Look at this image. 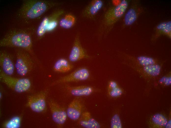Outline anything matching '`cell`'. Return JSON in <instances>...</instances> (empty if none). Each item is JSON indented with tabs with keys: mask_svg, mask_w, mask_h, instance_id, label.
I'll use <instances>...</instances> for the list:
<instances>
[{
	"mask_svg": "<svg viewBox=\"0 0 171 128\" xmlns=\"http://www.w3.org/2000/svg\"><path fill=\"white\" fill-rule=\"evenodd\" d=\"M124 64L137 71L153 77L157 76L159 74L162 66V64H161L160 63L145 66H137L126 62H124Z\"/></svg>",
	"mask_w": 171,
	"mask_h": 128,
	"instance_id": "13",
	"label": "cell"
},
{
	"mask_svg": "<svg viewBox=\"0 0 171 128\" xmlns=\"http://www.w3.org/2000/svg\"><path fill=\"white\" fill-rule=\"evenodd\" d=\"M16 55L15 70L19 75L23 77L25 76L34 68V61L30 54L23 49H17Z\"/></svg>",
	"mask_w": 171,
	"mask_h": 128,
	"instance_id": "4",
	"label": "cell"
},
{
	"mask_svg": "<svg viewBox=\"0 0 171 128\" xmlns=\"http://www.w3.org/2000/svg\"><path fill=\"white\" fill-rule=\"evenodd\" d=\"M0 66L3 72L8 75L12 76L15 70L12 56L5 50L0 52Z\"/></svg>",
	"mask_w": 171,
	"mask_h": 128,
	"instance_id": "10",
	"label": "cell"
},
{
	"mask_svg": "<svg viewBox=\"0 0 171 128\" xmlns=\"http://www.w3.org/2000/svg\"><path fill=\"white\" fill-rule=\"evenodd\" d=\"M0 80L9 88L18 93L26 92L30 88L31 83L27 78H18L7 75L0 69Z\"/></svg>",
	"mask_w": 171,
	"mask_h": 128,
	"instance_id": "5",
	"label": "cell"
},
{
	"mask_svg": "<svg viewBox=\"0 0 171 128\" xmlns=\"http://www.w3.org/2000/svg\"><path fill=\"white\" fill-rule=\"evenodd\" d=\"M142 9L137 3H135L125 13L123 19L124 25L128 26L132 24L136 20Z\"/></svg>",
	"mask_w": 171,
	"mask_h": 128,
	"instance_id": "14",
	"label": "cell"
},
{
	"mask_svg": "<svg viewBox=\"0 0 171 128\" xmlns=\"http://www.w3.org/2000/svg\"><path fill=\"white\" fill-rule=\"evenodd\" d=\"M162 35H165L171 38V21L163 22L158 24L155 28L153 38L156 39Z\"/></svg>",
	"mask_w": 171,
	"mask_h": 128,
	"instance_id": "19",
	"label": "cell"
},
{
	"mask_svg": "<svg viewBox=\"0 0 171 128\" xmlns=\"http://www.w3.org/2000/svg\"><path fill=\"white\" fill-rule=\"evenodd\" d=\"M128 4V0H122L118 4L111 6L107 10L102 21V32L106 34L111 31L114 25L125 14Z\"/></svg>",
	"mask_w": 171,
	"mask_h": 128,
	"instance_id": "3",
	"label": "cell"
},
{
	"mask_svg": "<svg viewBox=\"0 0 171 128\" xmlns=\"http://www.w3.org/2000/svg\"><path fill=\"white\" fill-rule=\"evenodd\" d=\"M68 58V60L72 63L83 59H89L92 58V57L87 54L82 46L78 33L77 34L75 38Z\"/></svg>",
	"mask_w": 171,
	"mask_h": 128,
	"instance_id": "8",
	"label": "cell"
},
{
	"mask_svg": "<svg viewBox=\"0 0 171 128\" xmlns=\"http://www.w3.org/2000/svg\"><path fill=\"white\" fill-rule=\"evenodd\" d=\"M126 62L132 64L139 66H145L160 63L158 60L149 56L140 55L136 57L127 55Z\"/></svg>",
	"mask_w": 171,
	"mask_h": 128,
	"instance_id": "16",
	"label": "cell"
},
{
	"mask_svg": "<svg viewBox=\"0 0 171 128\" xmlns=\"http://www.w3.org/2000/svg\"><path fill=\"white\" fill-rule=\"evenodd\" d=\"M118 86L117 84L115 81L110 80L108 83V89H113Z\"/></svg>",
	"mask_w": 171,
	"mask_h": 128,
	"instance_id": "27",
	"label": "cell"
},
{
	"mask_svg": "<svg viewBox=\"0 0 171 128\" xmlns=\"http://www.w3.org/2000/svg\"><path fill=\"white\" fill-rule=\"evenodd\" d=\"M90 75L89 70L86 67L78 68L69 74L59 78L52 84V85L86 80Z\"/></svg>",
	"mask_w": 171,
	"mask_h": 128,
	"instance_id": "6",
	"label": "cell"
},
{
	"mask_svg": "<svg viewBox=\"0 0 171 128\" xmlns=\"http://www.w3.org/2000/svg\"><path fill=\"white\" fill-rule=\"evenodd\" d=\"M78 123L81 126L85 128H100V123L92 117L89 112H84L82 113L78 119Z\"/></svg>",
	"mask_w": 171,
	"mask_h": 128,
	"instance_id": "17",
	"label": "cell"
},
{
	"mask_svg": "<svg viewBox=\"0 0 171 128\" xmlns=\"http://www.w3.org/2000/svg\"><path fill=\"white\" fill-rule=\"evenodd\" d=\"M171 120H170L168 122H167V124L166 125V128H171Z\"/></svg>",
	"mask_w": 171,
	"mask_h": 128,
	"instance_id": "28",
	"label": "cell"
},
{
	"mask_svg": "<svg viewBox=\"0 0 171 128\" xmlns=\"http://www.w3.org/2000/svg\"><path fill=\"white\" fill-rule=\"evenodd\" d=\"M21 118L19 116L14 117L6 122L4 127L7 128H17L20 127Z\"/></svg>",
	"mask_w": 171,
	"mask_h": 128,
	"instance_id": "22",
	"label": "cell"
},
{
	"mask_svg": "<svg viewBox=\"0 0 171 128\" xmlns=\"http://www.w3.org/2000/svg\"><path fill=\"white\" fill-rule=\"evenodd\" d=\"M75 21V18L74 16L68 14L65 15L59 20V25L62 28L69 29L73 26Z\"/></svg>",
	"mask_w": 171,
	"mask_h": 128,
	"instance_id": "21",
	"label": "cell"
},
{
	"mask_svg": "<svg viewBox=\"0 0 171 128\" xmlns=\"http://www.w3.org/2000/svg\"><path fill=\"white\" fill-rule=\"evenodd\" d=\"M159 81L164 83L166 85H169L171 84V77H163Z\"/></svg>",
	"mask_w": 171,
	"mask_h": 128,
	"instance_id": "26",
	"label": "cell"
},
{
	"mask_svg": "<svg viewBox=\"0 0 171 128\" xmlns=\"http://www.w3.org/2000/svg\"><path fill=\"white\" fill-rule=\"evenodd\" d=\"M74 67L72 63L68 60L62 58L56 61L53 65V69L57 72L66 73L71 70Z\"/></svg>",
	"mask_w": 171,
	"mask_h": 128,
	"instance_id": "18",
	"label": "cell"
},
{
	"mask_svg": "<svg viewBox=\"0 0 171 128\" xmlns=\"http://www.w3.org/2000/svg\"><path fill=\"white\" fill-rule=\"evenodd\" d=\"M152 120L155 124L162 126H165L168 122L166 118L163 115L156 114L153 116Z\"/></svg>",
	"mask_w": 171,
	"mask_h": 128,
	"instance_id": "23",
	"label": "cell"
},
{
	"mask_svg": "<svg viewBox=\"0 0 171 128\" xmlns=\"http://www.w3.org/2000/svg\"><path fill=\"white\" fill-rule=\"evenodd\" d=\"M107 90L109 95L113 97H118L121 96L123 93L122 89L118 86Z\"/></svg>",
	"mask_w": 171,
	"mask_h": 128,
	"instance_id": "25",
	"label": "cell"
},
{
	"mask_svg": "<svg viewBox=\"0 0 171 128\" xmlns=\"http://www.w3.org/2000/svg\"><path fill=\"white\" fill-rule=\"evenodd\" d=\"M56 4L53 1L44 0H24L19 10V15L26 19H35L41 16Z\"/></svg>",
	"mask_w": 171,
	"mask_h": 128,
	"instance_id": "2",
	"label": "cell"
},
{
	"mask_svg": "<svg viewBox=\"0 0 171 128\" xmlns=\"http://www.w3.org/2000/svg\"><path fill=\"white\" fill-rule=\"evenodd\" d=\"M112 128H121L122 124L119 115L117 114H114L112 117L110 124Z\"/></svg>",
	"mask_w": 171,
	"mask_h": 128,
	"instance_id": "24",
	"label": "cell"
},
{
	"mask_svg": "<svg viewBox=\"0 0 171 128\" xmlns=\"http://www.w3.org/2000/svg\"><path fill=\"white\" fill-rule=\"evenodd\" d=\"M48 104L53 121L58 125H63L67 117L66 110L53 99H49Z\"/></svg>",
	"mask_w": 171,
	"mask_h": 128,
	"instance_id": "9",
	"label": "cell"
},
{
	"mask_svg": "<svg viewBox=\"0 0 171 128\" xmlns=\"http://www.w3.org/2000/svg\"><path fill=\"white\" fill-rule=\"evenodd\" d=\"M103 5L102 0H92L83 11L82 16L89 19L94 18L102 8Z\"/></svg>",
	"mask_w": 171,
	"mask_h": 128,
	"instance_id": "15",
	"label": "cell"
},
{
	"mask_svg": "<svg viewBox=\"0 0 171 128\" xmlns=\"http://www.w3.org/2000/svg\"><path fill=\"white\" fill-rule=\"evenodd\" d=\"M52 16V13L45 17L42 20L37 28V34L40 37L43 36L47 32V26Z\"/></svg>",
	"mask_w": 171,
	"mask_h": 128,
	"instance_id": "20",
	"label": "cell"
},
{
	"mask_svg": "<svg viewBox=\"0 0 171 128\" xmlns=\"http://www.w3.org/2000/svg\"><path fill=\"white\" fill-rule=\"evenodd\" d=\"M63 87L69 93L76 96H89L93 93L96 90L92 86L86 85L72 86L65 84Z\"/></svg>",
	"mask_w": 171,
	"mask_h": 128,
	"instance_id": "11",
	"label": "cell"
},
{
	"mask_svg": "<svg viewBox=\"0 0 171 128\" xmlns=\"http://www.w3.org/2000/svg\"><path fill=\"white\" fill-rule=\"evenodd\" d=\"M31 32L25 29L14 30L7 33L0 40V46L16 47L33 55Z\"/></svg>",
	"mask_w": 171,
	"mask_h": 128,
	"instance_id": "1",
	"label": "cell"
},
{
	"mask_svg": "<svg viewBox=\"0 0 171 128\" xmlns=\"http://www.w3.org/2000/svg\"><path fill=\"white\" fill-rule=\"evenodd\" d=\"M48 92V89H45L29 96L26 106L34 112H44L46 109V98Z\"/></svg>",
	"mask_w": 171,
	"mask_h": 128,
	"instance_id": "7",
	"label": "cell"
},
{
	"mask_svg": "<svg viewBox=\"0 0 171 128\" xmlns=\"http://www.w3.org/2000/svg\"><path fill=\"white\" fill-rule=\"evenodd\" d=\"M83 109V105L81 100L77 98H74L67 108V117L73 121L78 120L82 113Z\"/></svg>",
	"mask_w": 171,
	"mask_h": 128,
	"instance_id": "12",
	"label": "cell"
}]
</instances>
